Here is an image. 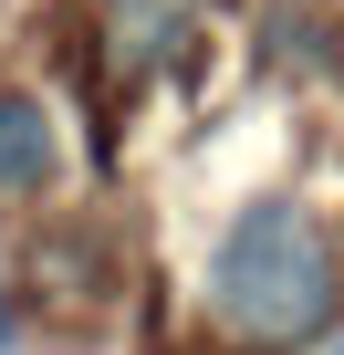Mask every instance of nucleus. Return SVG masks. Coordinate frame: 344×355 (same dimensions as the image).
I'll return each mask as SVG.
<instances>
[{
  "instance_id": "1",
  "label": "nucleus",
  "mask_w": 344,
  "mask_h": 355,
  "mask_svg": "<svg viewBox=\"0 0 344 355\" xmlns=\"http://www.w3.org/2000/svg\"><path fill=\"white\" fill-rule=\"evenodd\" d=\"M334 241L313 209L292 199H251L230 230H219V261H209V313L240 334V345H302L334 324Z\"/></svg>"
},
{
  "instance_id": "2",
  "label": "nucleus",
  "mask_w": 344,
  "mask_h": 355,
  "mask_svg": "<svg viewBox=\"0 0 344 355\" xmlns=\"http://www.w3.org/2000/svg\"><path fill=\"white\" fill-rule=\"evenodd\" d=\"M188 53V0H115L105 11V63L136 84V73H156V63H178Z\"/></svg>"
},
{
  "instance_id": "3",
  "label": "nucleus",
  "mask_w": 344,
  "mask_h": 355,
  "mask_svg": "<svg viewBox=\"0 0 344 355\" xmlns=\"http://www.w3.org/2000/svg\"><path fill=\"white\" fill-rule=\"evenodd\" d=\"M53 178V115L32 94H0V199H32Z\"/></svg>"
},
{
  "instance_id": "4",
  "label": "nucleus",
  "mask_w": 344,
  "mask_h": 355,
  "mask_svg": "<svg viewBox=\"0 0 344 355\" xmlns=\"http://www.w3.org/2000/svg\"><path fill=\"white\" fill-rule=\"evenodd\" d=\"M334 355H344V345H334Z\"/></svg>"
}]
</instances>
